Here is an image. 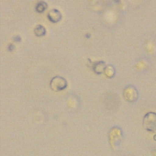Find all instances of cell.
<instances>
[{
  "instance_id": "6da1fadb",
  "label": "cell",
  "mask_w": 156,
  "mask_h": 156,
  "mask_svg": "<svg viewBox=\"0 0 156 156\" xmlns=\"http://www.w3.org/2000/svg\"><path fill=\"white\" fill-rule=\"evenodd\" d=\"M143 126L149 132L156 130V113L150 112L147 113L143 118Z\"/></svg>"
},
{
  "instance_id": "7a4b0ae2",
  "label": "cell",
  "mask_w": 156,
  "mask_h": 156,
  "mask_svg": "<svg viewBox=\"0 0 156 156\" xmlns=\"http://www.w3.org/2000/svg\"><path fill=\"white\" fill-rule=\"evenodd\" d=\"M68 85L66 80L60 76L53 77L50 82V87L54 91H59L66 88Z\"/></svg>"
},
{
  "instance_id": "3957f363",
  "label": "cell",
  "mask_w": 156,
  "mask_h": 156,
  "mask_svg": "<svg viewBox=\"0 0 156 156\" xmlns=\"http://www.w3.org/2000/svg\"><path fill=\"white\" fill-rule=\"evenodd\" d=\"M123 95L125 100L129 102H134L138 98V91L133 85L126 87L124 90Z\"/></svg>"
},
{
  "instance_id": "277c9868",
  "label": "cell",
  "mask_w": 156,
  "mask_h": 156,
  "mask_svg": "<svg viewBox=\"0 0 156 156\" xmlns=\"http://www.w3.org/2000/svg\"><path fill=\"white\" fill-rule=\"evenodd\" d=\"M122 131L119 127H113L109 133V139L111 145L113 147L118 145L122 139Z\"/></svg>"
},
{
  "instance_id": "5b68a950",
  "label": "cell",
  "mask_w": 156,
  "mask_h": 156,
  "mask_svg": "<svg viewBox=\"0 0 156 156\" xmlns=\"http://www.w3.org/2000/svg\"><path fill=\"white\" fill-rule=\"evenodd\" d=\"M48 18L50 21L55 23L62 19V14L57 9H52L48 13Z\"/></svg>"
},
{
  "instance_id": "8992f818",
  "label": "cell",
  "mask_w": 156,
  "mask_h": 156,
  "mask_svg": "<svg viewBox=\"0 0 156 156\" xmlns=\"http://www.w3.org/2000/svg\"><path fill=\"white\" fill-rule=\"evenodd\" d=\"M105 68H106V65L105 63L102 61L97 62L94 63L93 66V69L94 72L98 74H101L104 73Z\"/></svg>"
},
{
  "instance_id": "52a82bcc",
  "label": "cell",
  "mask_w": 156,
  "mask_h": 156,
  "mask_svg": "<svg viewBox=\"0 0 156 156\" xmlns=\"http://www.w3.org/2000/svg\"><path fill=\"white\" fill-rule=\"evenodd\" d=\"M34 34L37 37H42L45 35L46 34V29L44 26L42 25L38 24L35 26L34 30Z\"/></svg>"
},
{
  "instance_id": "ba28073f",
  "label": "cell",
  "mask_w": 156,
  "mask_h": 156,
  "mask_svg": "<svg viewBox=\"0 0 156 156\" xmlns=\"http://www.w3.org/2000/svg\"><path fill=\"white\" fill-rule=\"evenodd\" d=\"M105 76L108 78H112L115 74V69L114 67L112 65L106 66V68L104 71Z\"/></svg>"
},
{
  "instance_id": "9c48e42d",
  "label": "cell",
  "mask_w": 156,
  "mask_h": 156,
  "mask_svg": "<svg viewBox=\"0 0 156 156\" xmlns=\"http://www.w3.org/2000/svg\"><path fill=\"white\" fill-rule=\"evenodd\" d=\"M48 7V4L44 1H40L35 6V10L38 13H43Z\"/></svg>"
},
{
  "instance_id": "30bf717a",
  "label": "cell",
  "mask_w": 156,
  "mask_h": 156,
  "mask_svg": "<svg viewBox=\"0 0 156 156\" xmlns=\"http://www.w3.org/2000/svg\"><path fill=\"white\" fill-rule=\"evenodd\" d=\"M8 49H9V51H13V50L15 49V46H14L13 44H10L9 45V46H8Z\"/></svg>"
},
{
  "instance_id": "8fae6325",
  "label": "cell",
  "mask_w": 156,
  "mask_h": 156,
  "mask_svg": "<svg viewBox=\"0 0 156 156\" xmlns=\"http://www.w3.org/2000/svg\"><path fill=\"white\" fill-rule=\"evenodd\" d=\"M14 40L15 41H20V40H21V38H20V37H19V36H16V37H15V39H14Z\"/></svg>"
},
{
  "instance_id": "7c38bea8",
  "label": "cell",
  "mask_w": 156,
  "mask_h": 156,
  "mask_svg": "<svg viewBox=\"0 0 156 156\" xmlns=\"http://www.w3.org/2000/svg\"><path fill=\"white\" fill-rule=\"evenodd\" d=\"M154 140L155 141H156V135H155L154 136Z\"/></svg>"
}]
</instances>
